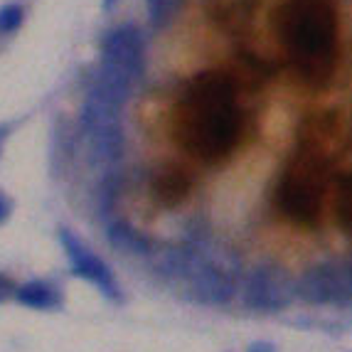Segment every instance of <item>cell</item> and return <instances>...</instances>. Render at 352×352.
Here are the masks:
<instances>
[{"label": "cell", "mask_w": 352, "mask_h": 352, "mask_svg": "<svg viewBox=\"0 0 352 352\" xmlns=\"http://www.w3.org/2000/svg\"><path fill=\"white\" fill-rule=\"evenodd\" d=\"M335 219L345 234L352 236V173L338 177L335 185Z\"/></svg>", "instance_id": "cell-14"}, {"label": "cell", "mask_w": 352, "mask_h": 352, "mask_svg": "<svg viewBox=\"0 0 352 352\" xmlns=\"http://www.w3.org/2000/svg\"><path fill=\"white\" fill-rule=\"evenodd\" d=\"M241 298L252 311H281V308H288L291 300L296 298V283L278 266H258L249 274Z\"/></svg>", "instance_id": "cell-6"}, {"label": "cell", "mask_w": 352, "mask_h": 352, "mask_svg": "<svg viewBox=\"0 0 352 352\" xmlns=\"http://www.w3.org/2000/svg\"><path fill=\"white\" fill-rule=\"evenodd\" d=\"M99 65H109L113 69L129 74L138 82L146 74V37L135 23L116 25L101 37Z\"/></svg>", "instance_id": "cell-5"}, {"label": "cell", "mask_w": 352, "mask_h": 352, "mask_svg": "<svg viewBox=\"0 0 352 352\" xmlns=\"http://www.w3.org/2000/svg\"><path fill=\"white\" fill-rule=\"evenodd\" d=\"M87 141L89 158L94 165L101 168H113L124 160L126 153V129L121 118H111V121H101V124L91 126L82 133Z\"/></svg>", "instance_id": "cell-8"}, {"label": "cell", "mask_w": 352, "mask_h": 352, "mask_svg": "<svg viewBox=\"0 0 352 352\" xmlns=\"http://www.w3.org/2000/svg\"><path fill=\"white\" fill-rule=\"evenodd\" d=\"M116 6H118V0H101V10L104 12H111Z\"/></svg>", "instance_id": "cell-21"}, {"label": "cell", "mask_w": 352, "mask_h": 352, "mask_svg": "<svg viewBox=\"0 0 352 352\" xmlns=\"http://www.w3.org/2000/svg\"><path fill=\"white\" fill-rule=\"evenodd\" d=\"M15 300L20 305H25V308H30V311H42V313L59 311L65 305L62 291L52 281H45V278H32V281L18 283Z\"/></svg>", "instance_id": "cell-12"}, {"label": "cell", "mask_w": 352, "mask_h": 352, "mask_svg": "<svg viewBox=\"0 0 352 352\" xmlns=\"http://www.w3.org/2000/svg\"><path fill=\"white\" fill-rule=\"evenodd\" d=\"M146 8H148V18H151L153 28H165V25H168L170 12H173L170 0H146Z\"/></svg>", "instance_id": "cell-17"}, {"label": "cell", "mask_w": 352, "mask_h": 352, "mask_svg": "<svg viewBox=\"0 0 352 352\" xmlns=\"http://www.w3.org/2000/svg\"><path fill=\"white\" fill-rule=\"evenodd\" d=\"M188 296L200 305H227L236 296V278L232 271L207 258L188 281Z\"/></svg>", "instance_id": "cell-7"}, {"label": "cell", "mask_w": 352, "mask_h": 352, "mask_svg": "<svg viewBox=\"0 0 352 352\" xmlns=\"http://www.w3.org/2000/svg\"><path fill=\"white\" fill-rule=\"evenodd\" d=\"M25 23V8L20 3L0 6V35H15Z\"/></svg>", "instance_id": "cell-15"}, {"label": "cell", "mask_w": 352, "mask_h": 352, "mask_svg": "<svg viewBox=\"0 0 352 352\" xmlns=\"http://www.w3.org/2000/svg\"><path fill=\"white\" fill-rule=\"evenodd\" d=\"M190 190H192V177L180 165H163L151 177V195L163 207H177L185 202Z\"/></svg>", "instance_id": "cell-10"}, {"label": "cell", "mask_w": 352, "mask_h": 352, "mask_svg": "<svg viewBox=\"0 0 352 352\" xmlns=\"http://www.w3.org/2000/svg\"><path fill=\"white\" fill-rule=\"evenodd\" d=\"M338 281H340V269L338 261L313 266L298 278L296 283V296L311 305L338 303Z\"/></svg>", "instance_id": "cell-9"}, {"label": "cell", "mask_w": 352, "mask_h": 352, "mask_svg": "<svg viewBox=\"0 0 352 352\" xmlns=\"http://www.w3.org/2000/svg\"><path fill=\"white\" fill-rule=\"evenodd\" d=\"M124 185H126V175L118 165L106 168L99 185H96V192H94L96 212H99V217L104 219V222L109 217H113V210H116L118 197H121V192H124Z\"/></svg>", "instance_id": "cell-13"}, {"label": "cell", "mask_w": 352, "mask_h": 352, "mask_svg": "<svg viewBox=\"0 0 352 352\" xmlns=\"http://www.w3.org/2000/svg\"><path fill=\"white\" fill-rule=\"evenodd\" d=\"M106 241L109 247L118 254H131V256H151L153 241L141 229H135L129 219L124 217H109L106 219Z\"/></svg>", "instance_id": "cell-11"}, {"label": "cell", "mask_w": 352, "mask_h": 352, "mask_svg": "<svg viewBox=\"0 0 352 352\" xmlns=\"http://www.w3.org/2000/svg\"><path fill=\"white\" fill-rule=\"evenodd\" d=\"M170 131L177 148L202 163L217 165L232 158L244 133L234 76L222 69L190 76L173 106Z\"/></svg>", "instance_id": "cell-1"}, {"label": "cell", "mask_w": 352, "mask_h": 352, "mask_svg": "<svg viewBox=\"0 0 352 352\" xmlns=\"http://www.w3.org/2000/svg\"><path fill=\"white\" fill-rule=\"evenodd\" d=\"M57 241H59V247H62V252H65L67 261H69L72 276L91 283V286H94L104 298L111 300V303H121V300H124V291H121V283H118L111 266L106 264L96 252H91L72 229L59 227Z\"/></svg>", "instance_id": "cell-4"}, {"label": "cell", "mask_w": 352, "mask_h": 352, "mask_svg": "<svg viewBox=\"0 0 352 352\" xmlns=\"http://www.w3.org/2000/svg\"><path fill=\"white\" fill-rule=\"evenodd\" d=\"M12 210H15V202H12V197L0 190V227H3V224H6L8 219H10Z\"/></svg>", "instance_id": "cell-19"}, {"label": "cell", "mask_w": 352, "mask_h": 352, "mask_svg": "<svg viewBox=\"0 0 352 352\" xmlns=\"http://www.w3.org/2000/svg\"><path fill=\"white\" fill-rule=\"evenodd\" d=\"M340 281H338V305H352V258L338 261Z\"/></svg>", "instance_id": "cell-16"}, {"label": "cell", "mask_w": 352, "mask_h": 352, "mask_svg": "<svg viewBox=\"0 0 352 352\" xmlns=\"http://www.w3.org/2000/svg\"><path fill=\"white\" fill-rule=\"evenodd\" d=\"M247 352H276V347L271 345V342H252Z\"/></svg>", "instance_id": "cell-20"}, {"label": "cell", "mask_w": 352, "mask_h": 352, "mask_svg": "<svg viewBox=\"0 0 352 352\" xmlns=\"http://www.w3.org/2000/svg\"><path fill=\"white\" fill-rule=\"evenodd\" d=\"M274 32L308 87H325L333 79L338 65L335 0H283L274 10Z\"/></svg>", "instance_id": "cell-2"}, {"label": "cell", "mask_w": 352, "mask_h": 352, "mask_svg": "<svg viewBox=\"0 0 352 352\" xmlns=\"http://www.w3.org/2000/svg\"><path fill=\"white\" fill-rule=\"evenodd\" d=\"M328 158L318 143L308 141L286 165L271 190V205L298 227H316L325 202Z\"/></svg>", "instance_id": "cell-3"}, {"label": "cell", "mask_w": 352, "mask_h": 352, "mask_svg": "<svg viewBox=\"0 0 352 352\" xmlns=\"http://www.w3.org/2000/svg\"><path fill=\"white\" fill-rule=\"evenodd\" d=\"M15 288H18V283L0 271V303H8L10 298H15Z\"/></svg>", "instance_id": "cell-18"}]
</instances>
